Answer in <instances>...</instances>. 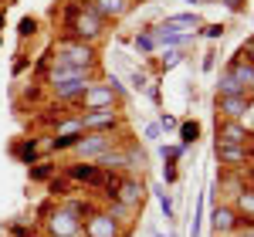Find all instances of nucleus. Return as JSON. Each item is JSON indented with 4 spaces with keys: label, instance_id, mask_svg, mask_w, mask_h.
<instances>
[{
    "label": "nucleus",
    "instance_id": "f257e3e1",
    "mask_svg": "<svg viewBox=\"0 0 254 237\" xmlns=\"http://www.w3.org/2000/svg\"><path fill=\"white\" fill-rule=\"evenodd\" d=\"M105 31H109V24L92 10L88 0H68L61 7V34L64 38H78V41H88V44H98L105 38Z\"/></svg>",
    "mask_w": 254,
    "mask_h": 237
},
{
    "label": "nucleus",
    "instance_id": "f03ea898",
    "mask_svg": "<svg viewBox=\"0 0 254 237\" xmlns=\"http://www.w3.org/2000/svg\"><path fill=\"white\" fill-rule=\"evenodd\" d=\"M58 61L64 64H75V68H88V71H98V48L88 44V41H78V38H64L58 34L55 41V51H51Z\"/></svg>",
    "mask_w": 254,
    "mask_h": 237
},
{
    "label": "nucleus",
    "instance_id": "7ed1b4c3",
    "mask_svg": "<svg viewBox=\"0 0 254 237\" xmlns=\"http://www.w3.org/2000/svg\"><path fill=\"white\" fill-rule=\"evenodd\" d=\"M44 231H48V237H81V217H75L64 203H58L55 200V207L44 214Z\"/></svg>",
    "mask_w": 254,
    "mask_h": 237
},
{
    "label": "nucleus",
    "instance_id": "20e7f679",
    "mask_svg": "<svg viewBox=\"0 0 254 237\" xmlns=\"http://www.w3.org/2000/svg\"><path fill=\"white\" fill-rule=\"evenodd\" d=\"M122 142V132H81V139L75 142V156L78 159H88V163H95L102 153H109L112 146Z\"/></svg>",
    "mask_w": 254,
    "mask_h": 237
},
{
    "label": "nucleus",
    "instance_id": "39448f33",
    "mask_svg": "<svg viewBox=\"0 0 254 237\" xmlns=\"http://www.w3.org/2000/svg\"><path fill=\"white\" fill-rule=\"evenodd\" d=\"M78 112H98V109H119V95L112 92V85L109 81H92L88 88H85V95L78 99L75 105Z\"/></svg>",
    "mask_w": 254,
    "mask_h": 237
},
{
    "label": "nucleus",
    "instance_id": "423d86ee",
    "mask_svg": "<svg viewBox=\"0 0 254 237\" xmlns=\"http://www.w3.org/2000/svg\"><path fill=\"white\" fill-rule=\"evenodd\" d=\"M109 200H119V203H126L132 210H142V200H146V183H142V177L139 173H122Z\"/></svg>",
    "mask_w": 254,
    "mask_h": 237
},
{
    "label": "nucleus",
    "instance_id": "0eeeda50",
    "mask_svg": "<svg viewBox=\"0 0 254 237\" xmlns=\"http://www.w3.org/2000/svg\"><path fill=\"white\" fill-rule=\"evenodd\" d=\"M85 132H119L122 129V112L119 109H98V112H78Z\"/></svg>",
    "mask_w": 254,
    "mask_h": 237
},
{
    "label": "nucleus",
    "instance_id": "6e6552de",
    "mask_svg": "<svg viewBox=\"0 0 254 237\" xmlns=\"http://www.w3.org/2000/svg\"><path fill=\"white\" fill-rule=\"evenodd\" d=\"M210 227H214L217 237H237V231L244 227V220H241V214L231 203H217L210 210Z\"/></svg>",
    "mask_w": 254,
    "mask_h": 237
},
{
    "label": "nucleus",
    "instance_id": "1a4fd4ad",
    "mask_svg": "<svg viewBox=\"0 0 254 237\" xmlns=\"http://www.w3.org/2000/svg\"><path fill=\"white\" fill-rule=\"evenodd\" d=\"M81 234L85 237H126L129 231H122L105 210H92L88 217L81 220Z\"/></svg>",
    "mask_w": 254,
    "mask_h": 237
},
{
    "label": "nucleus",
    "instance_id": "9d476101",
    "mask_svg": "<svg viewBox=\"0 0 254 237\" xmlns=\"http://www.w3.org/2000/svg\"><path fill=\"white\" fill-rule=\"evenodd\" d=\"M64 177L71 179V183H85V186H92V190H105V170H98L95 163H88V159L68 163V166H64Z\"/></svg>",
    "mask_w": 254,
    "mask_h": 237
},
{
    "label": "nucleus",
    "instance_id": "9b49d317",
    "mask_svg": "<svg viewBox=\"0 0 254 237\" xmlns=\"http://www.w3.org/2000/svg\"><path fill=\"white\" fill-rule=\"evenodd\" d=\"M251 129L237 118H217V142L214 146H248Z\"/></svg>",
    "mask_w": 254,
    "mask_h": 237
},
{
    "label": "nucleus",
    "instance_id": "f8f14e48",
    "mask_svg": "<svg viewBox=\"0 0 254 237\" xmlns=\"http://www.w3.org/2000/svg\"><path fill=\"white\" fill-rule=\"evenodd\" d=\"M166 31H173V34H183V38H196L200 34V27H203V17L190 10V14H170L166 20H159Z\"/></svg>",
    "mask_w": 254,
    "mask_h": 237
},
{
    "label": "nucleus",
    "instance_id": "ddd939ff",
    "mask_svg": "<svg viewBox=\"0 0 254 237\" xmlns=\"http://www.w3.org/2000/svg\"><path fill=\"white\" fill-rule=\"evenodd\" d=\"M214 156L224 170H248L251 149L248 146H214Z\"/></svg>",
    "mask_w": 254,
    "mask_h": 237
},
{
    "label": "nucleus",
    "instance_id": "4468645a",
    "mask_svg": "<svg viewBox=\"0 0 254 237\" xmlns=\"http://www.w3.org/2000/svg\"><path fill=\"white\" fill-rule=\"evenodd\" d=\"M254 109V95H227V99H217V112L220 118H237L244 122V116Z\"/></svg>",
    "mask_w": 254,
    "mask_h": 237
},
{
    "label": "nucleus",
    "instance_id": "2eb2a0df",
    "mask_svg": "<svg viewBox=\"0 0 254 237\" xmlns=\"http://www.w3.org/2000/svg\"><path fill=\"white\" fill-rule=\"evenodd\" d=\"M88 3H92V10H95L105 24H109V20L126 17V14L132 10V0H88Z\"/></svg>",
    "mask_w": 254,
    "mask_h": 237
},
{
    "label": "nucleus",
    "instance_id": "dca6fc26",
    "mask_svg": "<svg viewBox=\"0 0 254 237\" xmlns=\"http://www.w3.org/2000/svg\"><path fill=\"white\" fill-rule=\"evenodd\" d=\"M41 146H44V139H17L10 153H14L24 166H34V163L41 159Z\"/></svg>",
    "mask_w": 254,
    "mask_h": 237
},
{
    "label": "nucleus",
    "instance_id": "f3484780",
    "mask_svg": "<svg viewBox=\"0 0 254 237\" xmlns=\"http://www.w3.org/2000/svg\"><path fill=\"white\" fill-rule=\"evenodd\" d=\"M224 71H227V75H231L237 85H244L248 92L254 88V64H251V61H237V58H231Z\"/></svg>",
    "mask_w": 254,
    "mask_h": 237
},
{
    "label": "nucleus",
    "instance_id": "a211bd4d",
    "mask_svg": "<svg viewBox=\"0 0 254 237\" xmlns=\"http://www.w3.org/2000/svg\"><path fill=\"white\" fill-rule=\"evenodd\" d=\"M122 149H126V159H129V173H139V177H142V170H146V163H149L146 149L136 146L129 136H122Z\"/></svg>",
    "mask_w": 254,
    "mask_h": 237
},
{
    "label": "nucleus",
    "instance_id": "6ab92c4d",
    "mask_svg": "<svg viewBox=\"0 0 254 237\" xmlns=\"http://www.w3.org/2000/svg\"><path fill=\"white\" fill-rule=\"evenodd\" d=\"M227 95H251L244 85H237L227 71H220V78H217V99H227Z\"/></svg>",
    "mask_w": 254,
    "mask_h": 237
},
{
    "label": "nucleus",
    "instance_id": "aec40b11",
    "mask_svg": "<svg viewBox=\"0 0 254 237\" xmlns=\"http://www.w3.org/2000/svg\"><path fill=\"white\" fill-rule=\"evenodd\" d=\"M27 170H31V179H34V183H48V179L58 173V163H51V159H38V163L27 166Z\"/></svg>",
    "mask_w": 254,
    "mask_h": 237
},
{
    "label": "nucleus",
    "instance_id": "412c9836",
    "mask_svg": "<svg viewBox=\"0 0 254 237\" xmlns=\"http://www.w3.org/2000/svg\"><path fill=\"white\" fill-rule=\"evenodd\" d=\"M176 132H180V146H183V149H190L196 139H200V122H180V129H176Z\"/></svg>",
    "mask_w": 254,
    "mask_h": 237
},
{
    "label": "nucleus",
    "instance_id": "4be33fe9",
    "mask_svg": "<svg viewBox=\"0 0 254 237\" xmlns=\"http://www.w3.org/2000/svg\"><path fill=\"white\" fill-rule=\"evenodd\" d=\"M183 153H187V149H183L180 142H163V146H159V156H163L166 166H176V163L183 159Z\"/></svg>",
    "mask_w": 254,
    "mask_h": 237
},
{
    "label": "nucleus",
    "instance_id": "5701e85b",
    "mask_svg": "<svg viewBox=\"0 0 254 237\" xmlns=\"http://www.w3.org/2000/svg\"><path fill=\"white\" fill-rule=\"evenodd\" d=\"M187 58H190L187 51H163V58H159V71L166 75V71H173L176 64H183Z\"/></svg>",
    "mask_w": 254,
    "mask_h": 237
},
{
    "label": "nucleus",
    "instance_id": "b1692460",
    "mask_svg": "<svg viewBox=\"0 0 254 237\" xmlns=\"http://www.w3.org/2000/svg\"><path fill=\"white\" fill-rule=\"evenodd\" d=\"M132 48L142 51V55H149V51H156V38H153V31L146 27V31H139L136 38H132Z\"/></svg>",
    "mask_w": 254,
    "mask_h": 237
},
{
    "label": "nucleus",
    "instance_id": "393cba45",
    "mask_svg": "<svg viewBox=\"0 0 254 237\" xmlns=\"http://www.w3.org/2000/svg\"><path fill=\"white\" fill-rule=\"evenodd\" d=\"M41 31V24H38V17H20V24H17V38L20 41H27V38H34Z\"/></svg>",
    "mask_w": 254,
    "mask_h": 237
},
{
    "label": "nucleus",
    "instance_id": "a878e982",
    "mask_svg": "<svg viewBox=\"0 0 254 237\" xmlns=\"http://www.w3.org/2000/svg\"><path fill=\"white\" fill-rule=\"evenodd\" d=\"M224 31H227V24H203L196 38H207V41H220V38H224Z\"/></svg>",
    "mask_w": 254,
    "mask_h": 237
},
{
    "label": "nucleus",
    "instance_id": "bb28decb",
    "mask_svg": "<svg viewBox=\"0 0 254 237\" xmlns=\"http://www.w3.org/2000/svg\"><path fill=\"white\" fill-rule=\"evenodd\" d=\"M31 64H34V61L27 58L24 51H17V55H14V64H10V71H14V78H20V75H24V71H27Z\"/></svg>",
    "mask_w": 254,
    "mask_h": 237
},
{
    "label": "nucleus",
    "instance_id": "cd10ccee",
    "mask_svg": "<svg viewBox=\"0 0 254 237\" xmlns=\"http://www.w3.org/2000/svg\"><path fill=\"white\" fill-rule=\"evenodd\" d=\"M234 58H237V61H251V64H254V38H248L241 48H237Z\"/></svg>",
    "mask_w": 254,
    "mask_h": 237
},
{
    "label": "nucleus",
    "instance_id": "c85d7f7f",
    "mask_svg": "<svg viewBox=\"0 0 254 237\" xmlns=\"http://www.w3.org/2000/svg\"><path fill=\"white\" fill-rule=\"evenodd\" d=\"M156 200H159V210H163V217L173 220V203H170V193H166V190H156Z\"/></svg>",
    "mask_w": 254,
    "mask_h": 237
},
{
    "label": "nucleus",
    "instance_id": "c756f323",
    "mask_svg": "<svg viewBox=\"0 0 254 237\" xmlns=\"http://www.w3.org/2000/svg\"><path fill=\"white\" fill-rule=\"evenodd\" d=\"M149 85H153V78H149L146 71H132V88H136V92L146 95V88H149Z\"/></svg>",
    "mask_w": 254,
    "mask_h": 237
},
{
    "label": "nucleus",
    "instance_id": "7c9ffc66",
    "mask_svg": "<svg viewBox=\"0 0 254 237\" xmlns=\"http://www.w3.org/2000/svg\"><path fill=\"white\" fill-rule=\"evenodd\" d=\"M156 125H159V132H173V129H180V118H176V116H166V112H163Z\"/></svg>",
    "mask_w": 254,
    "mask_h": 237
},
{
    "label": "nucleus",
    "instance_id": "2f4dec72",
    "mask_svg": "<svg viewBox=\"0 0 254 237\" xmlns=\"http://www.w3.org/2000/svg\"><path fill=\"white\" fill-rule=\"evenodd\" d=\"M146 99L153 102V105H163V92H159V81L153 78V85H149V88H146Z\"/></svg>",
    "mask_w": 254,
    "mask_h": 237
},
{
    "label": "nucleus",
    "instance_id": "473e14b6",
    "mask_svg": "<svg viewBox=\"0 0 254 237\" xmlns=\"http://www.w3.org/2000/svg\"><path fill=\"white\" fill-rule=\"evenodd\" d=\"M220 3H224L231 14H244V10H248V0H220Z\"/></svg>",
    "mask_w": 254,
    "mask_h": 237
},
{
    "label": "nucleus",
    "instance_id": "72a5a7b5",
    "mask_svg": "<svg viewBox=\"0 0 254 237\" xmlns=\"http://www.w3.org/2000/svg\"><path fill=\"white\" fill-rule=\"evenodd\" d=\"M176 179H180V170H176V166H163V183H170V186H173Z\"/></svg>",
    "mask_w": 254,
    "mask_h": 237
},
{
    "label": "nucleus",
    "instance_id": "f704fd0d",
    "mask_svg": "<svg viewBox=\"0 0 254 237\" xmlns=\"http://www.w3.org/2000/svg\"><path fill=\"white\" fill-rule=\"evenodd\" d=\"M200 68H203V71H214V68H217V55H214V51H207V55H203Z\"/></svg>",
    "mask_w": 254,
    "mask_h": 237
},
{
    "label": "nucleus",
    "instance_id": "c9c22d12",
    "mask_svg": "<svg viewBox=\"0 0 254 237\" xmlns=\"http://www.w3.org/2000/svg\"><path fill=\"white\" fill-rule=\"evenodd\" d=\"M105 81H109V85H112V92H116V95H119V102L126 99V85H122V81H119L116 75H112V78H105Z\"/></svg>",
    "mask_w": 254,
    "mask_h": 237
},
{
    "label": "nucleus",
    "instance_id": "e433bc0d",
    "mask_svg": "<svg viewBox=\"0 0 254 237\" xmlns=\"http://www.w3.org/2000/svg\"><path fill=\"white\" fill-rule=\"evenodd\" d=\"M146 139H159V125H146V132H142Z\"/></svg>",
    "mask_w": 254,
    "mask_h": 237
},
{
    "label": "nucleus",
    "instance_id": "4c0bfd02",
    "mask_svg": "<svg viewBox=\"0 0 254 237\" xmlns=\"http://www.w3.org/2000/svg\"><path fill=\"white\" fill-rule=\"evenodd\" d=\"M183 3H193V7H203V0H183Z\"/></svg>",
    "mask_w": 254,
    "mask_h": 237
},
{
    "label": "nucleus",
    "instance_id": "58836bf2",
    "mask_svg": "<svg viewBox=\"0 0 254 237\" xmlns=\"http://www.w3.org/2000/svg\"><path fill=\"white\" fill-rule=\"evenodd\" d=\"M3 20H7V14H3V10H0V27H3Z\"/></svg>",
    "mask_w": 254,
    "mask_h": 237
},
{
    "label": "nucleus",
    "instance_id": "ea45409f",
    "mask_svg": "<svg viewBox=\"0 0 254 237\" xmlns=\"http://www.w3.org/2000/svg\"><path fill=\"white\" fill-rule=\"evenodd\" d=\"M156 237H173V234H156Z\"/></svg>",
    "mask_w": 254,
    "mask_h": 237
},
{
    "label": "nucleus",
    "instance_id": "a19ab883",
    "mask_svg": "<svg viewBox=\"0 0 254 237\" xmlns=\"http://www.w3.org/2000/svg\"><path fill=\"white\" fill-rule=\"evenodd\" d=\"M203 3H214V0H203Z\"/></svg>",
    "mask_w": 254,
    "mask_h": 237
},
{
    "label": "nucleus",
    "instance_id": "79ce46f5",
    "mask_svg": "<svg viewBox=\"0 0 254 237\" xmlns=\"http://www.w3.org/2000/svg\"><path fill=\"white\" fill-rule=\"evenodd\" d=\"M132 3H136V0H132Z\"/></svg>",
    "mask_w": 254,
    "mask_h": 237
},
{
    "label": "nucleus",
    "instance_id": "37998d69",
    "mask_svg": "<svg viewBox=\"0 0 254 237\" xmlns=\"http://www.w3.org/2000/svg\"><path fill=\"white\" fill-rule=\"evenodd\" d=\"M0 41H3V38H0Z\"/></svg>",
    "mask_w": 254,
    "mask_h": 237
}]
</instances>
